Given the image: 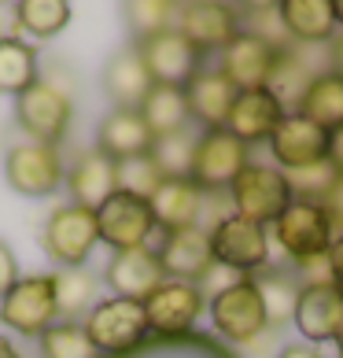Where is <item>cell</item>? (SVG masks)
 Wrapping results in <instances>:
<instances>
[{
	"instance_id": "13",
	"label": "cell",
	"mask_w": 343,
	"mask_h": 358,
	"mask_svg": "<svg viewBox=\"0 0 343 358\" xmlns=\"http://www.w3.org/2000/svg\"><path fill=\"white\" fill-rule=\"evenodd\" d=\"M177 30L184 34L200 56H218L236 34H240V8L218 4V0H196V4H177Z\"/></svg>"
},
{
	"instance_id": "16",
	"label": "cell",
	"mask_w": 343,
	"mask_h": 358,
	"mask_svg": "<svg viewBox=\"0 0 343 358\" xmlns=\"http://www.w3.org/2000/svg\"><path fill=\"white\" fill-rule=\"evenodd\" d=\"M137 52H140V59H144V67H148L155 85H184L207 63L200 52L184 41V34L177 26H170V30L140 41Z\"/></svg>"
},
{
	"instance_id": "19",
	"label": "cell",
	"mask_w": 343,
	"mask_h": 358,
	"mask_svg": "<svg viewBox=\"0 0 343 358\" xmlns=\"http://www.w3.org/2000/svg\"><path fill=\"white\" fill-rule=\"evenodd\" d=\"M163 281H166V273L159 266L155 248L115 251L111 262H108V270H103V285L111 288V296L133 299V303H144Z\"/></svg>"
},
{
	"instance_id": "10",
	"label": "cell",
	"mask_w": 343,
	"mask_h": 358,
	"mask_svg": "<svg viewBox=\"0 0 343 358\" xmlns=\"http://www.w3.org/2000/svg\"><path fill=\"white\" fill-rule=\"evenodd\" d=\"M247 163H251V148L244 141H236L229 129H200L189 181L200 192H226Z\"/></svg>"
},
{
	"instance_id": "15",
	"label": "cell",
	"mask_w": 343,
	"mask_h": 358,
	"mask_svg": "<svg viewBox=\"0 0 343 358\" xmlns=\"http://www.w3.org/2000/svg\"><path fill=\"white\" fill-rule=\"evenodd\" d=\"M159 266L166 273V281H189L200 285L203 277L214 270V255H210V233L192 225V229H174L159 233Z\"/></svg>"
},
{
	"instance_id": "12",
	"label": "cell",
	"mask_w": 343,
	"mask_h": 358,
	"mask_svg": "<svg viewBox=\"0 0 343 358\" xmlns=\"http://www.w3.org/2000/svg\"><path fill=\"white\" fill-rule=\"evenodd\" d=\"M203 310H207V292L200 285H189V281H163L148 299H144L148 333L159 336V340L196 333V317Z\"/></svg>"
},
{
	"instance_id": "28",
	"label": "cell",
	"mask_w": 343,
	"mask_h": 358,
	"mask_svg": "<svg viewBox=\"0 0 343 358\" xmlns=\"http://www.w3.org/2000/svg\"><path fill=\"white\" fill-rule=\"evenodd\" d=\"M295 111L302 118H310L314 126H321L325 134L340 129L343 126V78L333 71H318L310 78V85L302 89Z\"/></svg>"
},
{
	"instance_id": "31",
	"label": "cell",
	"mask_w": 343,
	"mask_h": 358,
	"mask_svg": "<svg viewBox=\"0 0 343 358\" xmlns=\"http://www.w3.org/2000/svg\"><path fill=\"white\" fill-rule=\"evenodd\" d=\"M118 358H240V355L210 333H189V336H174V340L148 336V343H140L137 351L118 355Z\"/></svg>"
},
{
	"instance_id": "5",
	"label": "cell",
	"mask_w": 343,
	"mask_h": 358,
	"mask_svg": "<svg viewBox=\"0 0 343 358\" xmlns=\"http://www.w3.org/2000/svg\"><path fill=\"white\" fill-rule=\"evenodd\" d=\"M233 215H240L247 222L270 225L281 218V210L295 200L292 185H288V174L281 166H266V163H247L240 174L233 178V185L226 189Z\"/></svg>"
},
{
	"instance_id": "26",
	"label": "cell",
	"mask_w": 343,
	"mask_h": 358,
	"mask_svg": "<svg viewBox=\"0 0 343 358\" xmlns=\"http://www.w3.org/2000/svg\"><path fill=\"white\" fill-rule=\"evenodd\" d=\"M152 74L144 67L137 45L129 48H118L115 56L108 59V67H103V92H108V100L115 108H126V111H140L144 96L152 92Z\"/></svg>"
},
{
	"instance_id": "35",
	"label": "cell",
	"mask_w": 343,
	"mask_h": 358,
	"mask_svg": "<svg viewBox=\"0 0 343 358\" xmlns=\"http://www.w3.org/2000/svg\"><path fill=\"white\" fill-rule=\"evenodd\" d=\"M37 348H41V358H100L82 322H56L37 336Z\"/></svg>"
},
{
	"instance_id": "2",
	"label": "cell",
	"mask_w": 343,
	"mask_h": 358,
	"mask_svg": "<svg viewBox=\"0 0 343 358\" xmlns=\"http://www.w3.org/2000/svg\"><path fill=\"white\" fill-rule=\"evenodd\" d=\"M74 122V89L59 78H37V82L15 96V126L26 141L59 148Z\"/></svg>"
},
{
	"instance_id": "32",
	"label": "cell",
	"mask_w": 343,
	"mask_h": 358,
	"mask_svg": "<svg viewBox=\"0 0 343 358\" xmlns=\"http://www.w3.org/2000/svg\"><path fill=\"white\" fill-rule=\"evenodd\" d=\"M96 277L89 270H59L56 273V303L59 322H78L96 307Z\"/></svg>"
},
{
	"instance_id": "29",
	"label": "cell",
	"mask_w": 343,
	"mask_h": 358,
	"mask_svg": "<svg viewBox=\"0 0 343 358\" xmlns=\"http://www.w3.org/2000/svg\"><path fill=\"white\" fill-rule=\"evenodd\" d=\"M140 118L148 122L152 137H170L189 129V100H184V85H152V92L140 103Z\"/></svg>"
},
{
	"instance_id": "27",
	"label": "cell",
	"mask_w": 343,
	"mask_h": 358,
	"mask_svg": "<svg viewBox=\"0 0 343 358\" xmlns=\"http://www.w3.org/2000/svg\"><path fill=\"white\" fill-rule=\"evenodd\" d=\"M255 288L262 296V307H266V322L270 329H281L295 317V307H299V292H302V281L292 266H277L270 262L266 270H258L255 277Z\"/></svg>"
},
{
	"instance_id": "9",
	"label": "cell",
	"mask_w": 343,
	"mask_h": 358,
	"mask_svg": "<svg viewBox=\"0 0 343 358\" xmlns=\"http://www.w3.org/2000/svg\"><path fill=\"white\" fill-rule=\"evenodd\" d=\"M59 322L56 303V273H30L19 277L11 292L0 299V325L19 336H41Z\"/></svg>"
},
{
	"instance_id": "22",
	"label": "cell",
	"mask_w": 343,
	"mask_h": 358,
	"mask_svg": "<svg viewBox=\"0 0 343 358\" xmlns=\"http://www.w3.org/2000/svg\"><path fill=\"white\" fill-rule=\"evenodd\" d=\"M277 19H281L288 41L307 45V48L333 45L340 34L333 0H281L277 4Z\"/></svg>"
},
{
	"instance_id": "40",
	"label": "cell",
	"mask_w": 343,
	"mask_h": 358,
	"mask_svg": "<svg viewBox=\"0 0 343 358\" xmlns=\"http://www.w3.org/2000/svg\"><path fill=\"white\" fill-rule=\"evenodd\" d=\"M325 262H328V277H333V285L343 288V233H336V241H333V248H328Z\"/></svg>"
},
{
	"instance_id": "36",
	"label": "cell",
	"mask_w": 343,
	"mask_h": 358,
	"mask_svg": "<svg viewBox=\"0 0 343 358\" xmlns=\"http://www.w3.org/2000/svg\"><path fill=\"white\" fill-rule=\"evenodd\" d=\"M196 137L192 129H181V134H170V137H155L152 141V163L159 166L163 178H189V166H192V152H196Z\"/></svg>"
},
{
	"instance_id": "24",
	"label": "cell",
	"mask_w": 343,
	"mask_h": 358,
	"mask_svg": "<svg viewBox=\"0 0 343 358\" xmlns=\"http://www.w3.org/2000/svg\"><path fill=\"white\" fill-rule=\"evenodd\" d=\"M152 129L140 118V111L111 108L103 115V122L96 129V152H103L111 163H126V159H140L152 152Z\"/></svg>"
},
{
	"instance_id": "45",
	"label": "cell",
	"mask_w": 343,
	"mask_h": 358,
	"mask_svg": "<svg viewBox=\"0 0 343 358\" xmlns=\"http://www.w3.org/2000/svg\"><path fill=\"white\" fill-rule=\"evenodd\" d=\"M0 358H22V355H19V348H15V343H11L4 333H0Z\"/></svg>"
},
{
	"instance_id": "23",
	"label": "cell",
	"mask_w": 343,
	"mask_h": 358,
	"mask_svg": "<svg viewBox=\"0 0 343 358\" xmlns=\"http://www.w3.org/2000/svg\"><path fill=\"white\" fill-rule=\"evenodd\" d=\"M63 189L71 192V203L85 207V210H100L118 192V163H111L96 148H85L67 170V185Z\"/></svg>"
},
{
	"instance_id": "3",
	"label": "cell",
	"mask_w": 343,
	"mask_h": 358,
	"mask_svg": "<svg viewBox=\"0 0 343 358\" xmlns=\"http://www.w3.org/2000/svg\"><path fill=\"white\" fill-rule=\"evenodd\" d=\"M207 314H210V325H214V336L229 343L233 351L258 343L270 333L266 307H262V296L251 277H236L233 285L207 296Z\"/></svg>"
},
{
	"instance_id": "46",
	"label": "cell",
	"mask_w": 343,
	"mask_h": 358,
	"mask_svg": "<svg viewBox=\"0 0 343 358\" xmlns=\"http://www.w3.org/2000/svg\"><path fill=\"white\" fill-rule=\"evenodd\" d=\"M336 4V22H340V34H343V0H333Z\"/></svg>"
},
{
	"instance_id": "11",
	"label": "cell",
	"mask_w": 343,
	"mask_h": 358,
	"mask_svg": "<svg viewBox=\"0 0 343 358\" xmlns=\"http://www.w3.org/2000/svg\"><path fill=\"white\" fill-rule=\"evenodd\" d=\"M96 229L100 244H108L111 251H133V248H152V236L159 233V225H155L152 203L144 196L118 189L96 210Z\"/></svg>"
},
{
	"instance_id": "17",
	"label": "cell",
	"mask_w": 343,
	"mask_h": 358,
	"mask_svg": "<svg viewBox=\"0 0 343 358\" xmlns=\"http://www.w3.org/2000/svg\"><path fill=\"white\" fill-rule=\"evenodd\" d=\"M270 155L284 174L288 170L325 163L328 159V134L321 126H314L310 118H302L299 111H288L284 122L277 126V134L270 137Z\"/></svg>"
},
{
	"instance_id": "38",
	"label": "cell",
	"mask_w": 343,
	"mask_h": 358,
	"mask_svg": "<svg viewBox=\"0 0 343 358\" xmlns=\"http://www.w3.org/2000/svg\"><path fill=\"white\" fill-rule=\"evenodd\" d=\"M159 166L152 163V155H140V159H126V163H118V189L122 192H133V196H148L159 189Z\"/></svg>"
},
{
	"instance_id": "14",
	"label": "cell",
	"mask_w": 343,
	"mask_h": 358,
	"mask_svg": "<svg viewBox=\"0 0 343 358\" xmlns=\"http://www.w3.org/2000/svg\"><path fill=\"white\" fill-rule=\"evenodd\" d=\"M292 48V45H288ZM284 48H277L262 37H251V34H236L233 41L218 52V71L229 78L236 89H266L270 78L277 71V59H281Z\"/></svg>"
},
{
	"instance_id": "44",
	"label": "cell",
	"mask_w": 343,
	"mask_h": 358,
	"mask_svg": "<svg viewBox=\"0 0 343 358\" xmlns=\"http://www.w3.org/2000/svg\"><path fill=\"white\" fill-rule=\"evenodd\" d=\"M328 71L343 78V34H336V41L328 45Z\"/></svg>"
},
{
	"instance_id": "6",
	"label": "cell",
	"mask_w": 343,
	"mask_h": 358,
	"mask_svg": "<svg viewBox=\"0 0 343 358\" xmlns=\"http://www.w3.org/2000/svg\"><path fill=\"white\" fill-rule=\"evenodd\" d=\"M96 244H100L96 210H85L78 203H63L45 218L41 248L59 270H85Z\"/></svg>"
},
{
	"instance_id": "33",
	"label": "cell",
	"mask_w": 343,
	"mask_h": 358,
	"mask_svg": "<svg viewBox=\"0 0 343 358\" xmlns=\"http://www.w3.org/2000/svg\"><path fill=\"white\" fill-rule=\"evenodd\" d=\"M15 22L37 41H48L71 22V4L67 0H22L15 4Z\"/></svg>"
},
{
	"instance_id": "25",
	"label": "cell",
	"mask_w": 343,
	"mask_h": 358,
	"mask_svg": "<svg viewBox=\"0 0 343 358\" xmlns=\"http://www.w3.org/2000/svg\"><path fill=\"white\" fill-rule=\"evenodd\" d=\"M148 203L159 233L192 229V225L203 222V192L189 178H163L159 189L148 196Z\"/></svg>"
},
{
	"instance_id": "39",
	"label": "cell",
	"mask_w": 343,
	"mask_h": 358,
	"mask_svg": "<svg viewBox=\"0 0 343 358\" xmlns=\"http://www.w3.org/2000/svg\"><path fill=\"white\" fill-rule=\"evenodd\" d=\"M19 277H22V273H19V259H15V251H11L4 241H0V299L8 296L11 285H15Z\"/></svg>"
},
{
	"instance_id": "34",
	"label": "cell",
	"mask_w": 343,
	"mask_h": 358,
	"mask_svg": "<svg viewBox=\"0 0 343 358\" xmlns=\"http://www.w3.org/2000/svg\"><path fill=\"white\" fill-rule=\"evenodd\" d=\"M122 11H126V26H129L133 45L148 41V37L163 34L177 22V4H166V0H129Z\"/></svg>"
},
{
	"instance_id": "41",
	"label": "cell",
	"mask_w": 343,
	"mask_h": 358,
	"mask_svg": "<svg viewBox=\"0 0 343 358\" xmlns=\"http://www.w3.org/2000/svg\"><path fill=\"white\" fill-rule=\"evenodd\" d=\"M325 210L333 215V222H336V229L343 233V178H336V185H333V192L325 196Z\"/></svg>"
},
{
	"instance_id": "1",
	"label": "cell",
	"mask_w": 343,
	"mask_h": 358,
	"mask_svg": "<svg viewBox=\"0 0 343 358\" xmlns=\"http://www.w3.org/2000/svg\"><path fill=\"white\" fill-rule=\"evenodd\" d=\"M336 222L325 210V203H310V200H292L281 218L270 225V241L284 251L288 266L302 270L310 262H321L328 255V248L336 241Z\"/></svg>"
},
{
	"instance_id": "47",
	"label": "cell",
	"mask_w": 343,
	"mask_h": 358,
	"mask_svg": "<svg viewBox=\"0 0 343 358\" xmlns=\"http://www.w3.org/2000/svg\"><path fill=\"white\" fill-rule=\"evenodd\" d=\"M333 343H336V351H340V358H343V329L336 333V340H333Z\"/></svg>"
},
{
	"instance_id": "21",
	"label": "cell",
	"mask_w": 343,
	"mask_h": 358,
	"mask_svg": "<svg viewBox=\"0 0 343 358\" xmlns=\"http://www.w3.org/2000/svg\"><path fill=\"white\" fill-rule=\"evenodd\" d=\"M236 89L218 67H203L184 82V100H189V115L200 129H226V118L236 103Z\"/></svg>"
},
{
	"instance_id": "42",
	"label": "cell",
	"mask_w": 343,
	"mask_h": 358,
	"mask_svg": "<svg viewBox=\"0 0 343 358\" xmlns=\"http://www.w3.org/2000/svg\"><path fill=\"white\" fill-rule=\"evenodd\" d=\"M328 166L343 178V126L328 134Z\"/></svg>"
},
{
	"instance_id": "20",
	"label": "cell",
	"mask_w": 343,
	"mask_h": 358,
	"mask_svg": "<svg viewBox=\"0 0 343 358\" xmlns=\"http://www.w3.org/2000/svg\"><path fill=\"white\" fill-rule=\"evenodd\" d=\"M284 115H288V108L270 89H244V92H236V103L226 118V129L236 141H244L247 148L251 144H270L277 126L284 122Z\"/></svg>"
},
{
	"instance_id": "37",
	"label": "cell",
	"mask_w": 343,
	"mask_h": 358,
	"mask_svg": "<svg viewBox=\"0 0 343 358\" xmlns=\"http://www.w3.org/2000/svg\"><path fill=\"white\" fill-rule=\"evenodd\" d=\"M336 170L325 163H314V166H302V170H288V185H292V196L295 200H310V203H325V196L333 192L336 185Z\"/></svg>"
},
{
	"instance_id": "7",
	"label": "cell",
	"mask_w": 343,
	"mask_h": 358,
	"mask_svg": "<svg viewBox=\"0 0 343 358\" xmlns=\"http://www.w3.org/2000/svg\"><path fill=\"white\" fill-rule=\"evenodd\" d=\"M210 255H214V266L221 270L236 277H255L258 270L270 266V255H273L270 229L240 215H226L210 229Z\"/></svg>"
},
{
	"instance_id": "18",
	"label": "cell",
	"mask_w": 343,
	"mask_h": 358,
	"mask_svg": "<svg viewBox=\"0 0 343 358\" xmlns=\"http://www.w3.org/2000/svg\"><path fill=\"white\" fill-rule=\"evenodd\" d=\"M292 322L307 343H333L343 329V288L333 281L302 285Z\"/></svg>"
},
{
	"instance_id": "43",
	"label": "cell",
	"mask_w": 343,
	"mask_h": 358,
	"mask_svg": "<svg viewBox=\"0 0 343 358\" xmlns=\"http://www.w3.org/2000/svg\"><path fill=\"white\" fill-rule=\"evenodd\" d=\"M277 358H325V355L318 348H310V343H288V348H281Z\"/></svg>"
},
{
	"instance_id": "30",
	"label": "cell",
	"mask_w": 343,
	"mask_h": 358,
	"mask_svg": "<svg viewBox=\"0 0 343 358\" xmlns=\"http://www.w3.org/2000/svg\"><path fill=\"white\" fill-rule=\"evenodd\" d=\"M37 78H41L37 48L26 41V37L4 34L0 37V96H19V92H26Z\"/></svg>"
},
{
	"instance_id": "8",
	"label": "cell",
	"mask_w": 343,
	"mask_h": 358,
	"mask_svg": "<svg viewBox=\"0 0 343 358\" xmlns=\"http://www.w3.org/2000/svg\"><path fill=\"white\" fill-rule=\"evenodd\" d=\"M4 178L11 192L30 196V200H48L67 185V163H63L59 148L37 141H11L4 152Z\"/></svg>"
},
{
	"instance_id": "4",
	"label": "cell",
	"mask_w": 343,
	"mask_h": 358,
	"mask_svg": "<svg viewBox=\"0 0 343 358\" xmlns=\"http://www.w3.org/2000/svg\"><path fill=\"white\" fill-rule=\"evenodd\" d=\"M82 329L89 343L96 348L100 358H118V355H129L137 351L140 343H148V314H144V303L133 299H96L85 317H82Z\"/></svg>"
}]
</instances>
